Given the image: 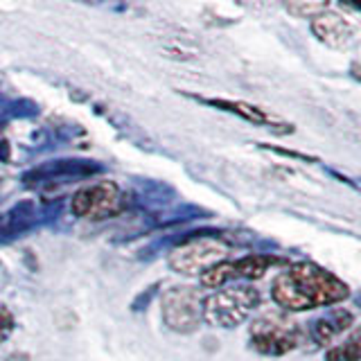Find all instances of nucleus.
Here are the masks:
<instances>
[{
    "mask_svg": "<svg viewBox=\"0 0 361 361\" xmlns=\"http://www.w3.org/2000/svg\"><path fill=\"white\" fill-rule=\"evenodd\" d=\"M348 285L312 262L293 264L274 280L271 296L287 312L330 307L348 298Z\"/></svg>",
    "mask_w": 361,
    "mask_h": 361,
    "instance_id": "obj_1",
    "label": "nucleus"
},
{
    "mask_svg": "<svg viewBox=\"0 0 361 361\" xmlns=\"http://www.w3.org/2000/svg\"><path fill=\"white\" fill-rule=\"evenodd\" d=\"M251 345L259 355L282 357L307 341V330L282 312H267L248 327Z\"/></svg>",
    "mask_w": 361,
    "mask_h": 361,
    "instance_id": "obj_2",
    "label": "nucleus"
},
{
    "mask_svg": "<svg viewBox=\"0 0 361 361\" xmlns=\"http://www.w3.org/2000/svg\"><path fill=\"white\" fill-rule=\"evenodd\" d=\"M259 305V291L248 285H235L212 291L208 298H203V321L214 327H231L242 325L253 310Z\"/></svg>",
    "mask_w": 361,
    "mask_h": 361,
    "instance_id": "obj_3",
    "label": "nucleus"
},
{
    "mask_svg": "<svg viewBox=\"0 0 361 361\" xmlns=\"http://www.w3.org/2000/svg\"><path fill=\"white\" fill-rule=\"evenodd\" d=\"M161 316L167 330L176 334H192L203 321V296L195 287H174L163 293Z\"/></svg>",
    "mask_w": 361,
    "mask_h": 361,
    "instance_id": "obj_4",
    "label": "nucleus"
},
{
    "mask_svg": "<svg viewBox=\"0 0 361 361\" xmlns=\"http://www.w3.org/2000/svg\"><path fill=\"white\" fill-rule=\"evenodd\" d=\"M228 259V246L212 237H199L169 253V267L180 276H203Z\"/></svg>",
    "mask_w": 361,
    "mask_h": 361,
    "instance_id": "obj_5",
    "label": "nucleus"
},
{
    "mask_svg": "<svg viewBox=\"0 0 361 361\" xmlns=\"http://www.w3.org/2000/svg\"><path fill=\"white\" fill-rule=\"evenodd\" d=\"M122 206V197L116 183L102 180V183L86 185L77 190L71 199V210L79 219H106L113 217Z\"/></svg>",
    "mask_w": 361,
    "mask_h": 361,
    "instance_id": "obj_6",
    "label": "nucleus"
},
{
    "mask_svg": "<svg viewBox=\"0 0 361 361\" xmlns=\"http://www.w3.org/2000/svg\"><path fill=\"white\" fill-rule=\"evenodd\" d=\"M278 262L280 259L274 255H246V257L235 259V262L226 259V262L217 264L214 269H210L208 274L201 276V285L210 289H221L226 282H231V280H240V278L257 280Z\"/></svg>",
    "mask_w": 361,
    "mask_h": 361,
    "instance_id": "obj_7",
    "label": "nucleus"
},
{
    "mask_svg": "<svg viewBox=\"0 0 361 361\" xmlns=\"http://www.w3.org/2000/svg\"><path fill=\"white\" fill-rule=\"evenodd\" d=\"M312 30L321 43L336 50L350 48V45L357 41V34H359L357 25L348 16L336 14V11H330V9L312 20Z\"/></svg>",
    "mask_w": 361,
    "mask_h": 361,
    "instance_id": "obj_8",
    "label": "nucleus"
},
{
    "mask_svg": "<svg viewBox=\"0 0 361 361\" xmlns=\"http://www.w3.org/2000/svg\"><path fill=\"white\" fill-rule=\"evenodd\" d=\"M353 323H355L353 312L345 310V307H334L312 323L307 336H312V341L316 345H327V343H332L334 338L341 336Z\"/></svg>",
    "mask_w": 361,
    "mask_h": 361,
    "instance_id": "obj_9",
    "label": "nucleus"
},
{
    "mask_svg": "<svg viewBox=\"0 0 361 361\" xmlns=\"http://www.w3.org/2000/svg\"><path fill=\"white\" fill-rule=\"evenodd\" d=\"M210 104L214 106H221L224 111H231V113H237L240 118L253 122V124H262V127H269V129H276L280 133L285 131H291V124H287L285 120H280L276 113H271L262 106H253L248 104V102H231V99H210Z\"/></svg>",
    "mask_w": 361,
    "mask_h": 361,
    "instance_id": "obj_10",
    "label": "nucleus"
},
{
    "mask_svg": "<svg viewBox=\"0 0 361 361\" xmlns=\"http://www.w3.org/2000/svg\"><path fill=\"white\" fill-rule=\"evenodd\" d=\"M361 345H359V332H353L343 343L327 350L325 359L327 361H359Z\"/></svg>",
    "mask_w": 361,
    "mask_h": 361,
    "instance_id": "obj_11",
    "label": "nucleus"
},
{
    "mask_svg": "<svg viewBox=\"0 0 361 361\" xmlns=\"http://www.w3.org/2000/svg\"><path fill=\"white\" fill-rule=\"evenodd\" d=\"M285 9L298 18H312L314 20L316 16H321L323 11L330 9V5L327 3H287Z\"/></svg>",
    "mask_w": 361,
    "mask_h": 361,
    "instance_id": "obj_12",
    "label": "nucleus"
},
{
    "mask_svg": "<svg viewBox=\"0 0 361 361\" xmlns=\"http://www.w3.org/2000/svg\"><path fill=\"white\" fill-rule=\"evenodd\" d=\"M11 332H14V316H11L7 307L0 305V343H3Z\"/></svg>",
    "mask_w": 361,
    "mask_h": 361,
    "instance_id": "obj_13",
    "label": "nucleus"
}]
</instances>
